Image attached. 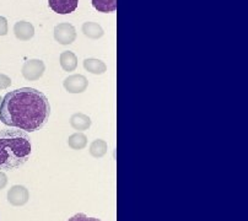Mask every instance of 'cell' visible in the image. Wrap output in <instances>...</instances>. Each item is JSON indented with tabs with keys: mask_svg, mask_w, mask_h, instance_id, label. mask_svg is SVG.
<instances>
[{
	"mask_svg": "<svg viewBox=\"0 0 248 221\" xmlns=\"http://www.w3.org/2000/svg\"><path fill=\"white\" fill-rule=\"evenodd\" d=\"M63 86L69 94H81L89 86V80L81 74H74L64 80Z\"/></svg>",
	"mask_w": 248,
	"mask_h": 221,
	"instance_id": "cell-5",
	"label": "cell"
},
{
	"mask_svg": "<svg viewBox=\"0 0 248 221\" xmlns=\"http://www.w3.org/2000/svg\"><path fill=\"white\" fill-rule=\"evenodd\" d=\"M70 126L75 130L84 132V130H87L91 126V119L90 117L84 113H75L70 117Z\"/></svg>",
	"mask_w": 248,
	"mask_h": 221,
	"instance_id": "cell-10",
	"label": "cell"
},
{
	"mask_svg": "<svg viewBox=\"0 0 248 221\" xmlns=\"http://www.w3.org/2000/svg\"><path fill=\"white\" fill-rule=\"evenodd\" d=\"M46 71V65L40 59H30L22 66V77L29 81H36Z\"/></svg>",
	"mask_w": 248,
	"mask_h": 221,
	"instance_id": "cell-4",
	"label": "cell"
},
{
	"mask_svg": "<svg viewBox=\"0 0 248 221\" xmlns=\"http://www.w3.org/2000/svg\"><path fill=\"white\" fill-rule=\"evenodd\" d=\"M59 62H61L62 69L69 71V73L74 71L78 68V57L73 52H69V50L62 53Z\"/></svg>",
	"mask_w": 248,
	"mask_h": 221,
	"instance_id": "cell-11",
	"label": "cell"
},
{
	"mask_svg": "<svg viewBox=\"0 0 248 221\" xmlns=\"http://www.w3.org/2000/svg\"><path fill=\"white\" fill-rule=\"evenodd\" d=\"M24 130L0 129V170L13 171L30 160L32 146Z\"/></svg>",
	"mask_w": 248,
	"mask_h": 221,
	"instance_id": "cell-2",
	"label": "cell"
},
{
	"mask_svg": "<svg viewBox=\"0 0 248 221\" xmlns=\"http://www.w3.org/2000/svg\"><path fill=\"white\" fill-rule=\"evenodd\" d=\"M50 117V103L42 91L22 87L0 97V121L26 133L37 132Z\"/></svg>",
	"mask_w": 248,
	"mask_h": 221,
	"instance_id": "cell-1",
	"label": "cell"
},
{
	"mask_svg": "<svg viewBox=\"0 0 248 221\" xmlns=\"http://www.w3.org/2000/svg\"><path fill=\"white\" fill-rule=\"evenodd\" d=\"M14 33L20 41H30L34 36V27L29 21H19L14 26Z\"/></svg>",
	"mask_w": 248,
	"mask_h": 221,
	"instance_id": "cell-8",
	"label": "cell"
},
{
	"mask_svg": "<svg viewBox=\"0 0 248 221\" xmlns=\"http://www.w3.org/2000/svg\"><path fill=\"white\" fill-rule=\"evenodd\" d=\"M11 86V79L4 74H0V90L8 89Z\"/></svg>",
	"mask_w": 248,
	"mask_h": 221,
	"instance_id": "cell-17",
	"label": "cell"
},
{
	"mask_svg": "<svg viewBox=\"0 0 248 221\" xmlns=\"http://www.w3.org/2000/svg\"><path fill=\"white\" fill-rule=\"evenodd\" d=\"M54 38L59 45H72L77 40V30L72 24L63 22L54 29Z\"/></svg>",
	"mask_w": 248,
	"mask_h": 221,
	"instance_id": "cell-3",
	"label": "cell"
},
{
	"mask_svg": "<svg viewBox=\"0 0 248 221\" xmlns=\"http://www.w3.org/2000/svg\"><path fill=\"white\" fill-rule=\"evenodd\" d=\"M68 142L73 150H81L87 145V137L81 132L74 133L69 137Z\"/></svg>",
	"mask_w": 248,
	"mask_h": 221,
	"instance_id": "cell-15",
	"label": "cell"
},
{
	"mask_svg": "<svg viewBox=\"0 0 248 221\" xmlns=\"http://www.w3.org/2000/svg\"><path fill=\"white\" fill-rule=\"evenodd\" d=\"M93 8L100 13H116L117 0H91Z\"/></svg>",
	"mask_w": 248,
	"mask_h": 221,
	"instance_id": "cell-13",
	"label": "cell"
},
{
	"mask_svg": "<svg viewBox=\"0 0 248 221\" xmlns=\"http://www.w3.org/2000/svg\"><path fill=\"white\" fill-rule=\"evenodd\" d=\"M82 33L89 37V38H91V40H98V38H101L105 34V31H103V29L100 25L90 21L85 22L82 25Z\"/></svg>",
	"mask_w": 248,
	"mask_h": 221,
	"instance_id": "cell-12",
	"label": "cell"
},
{
	"mask_svg": "<svg viewBox=\"0 0 248 221\" xmlns=\"http://www.w3.org/2000/svg\"><path fill=\"white\" fill-rule=\"evenodd\" d=\"M8 33V20L0 16V36H5Z\"/></svg>",
	"mask_w": 248,
	"mask_h": 221,
	"instance_id": "cell-18",
	"label": "cell"
},
{
	"mask_svg": "<svg viewBox=\"0 0 248 221\" xmlns=\"http://www.w3.org/2000/svg\"><path fill=\"white\" fill-rule=\"evenodd\" d=\"M8 184V177L4 172L0 171V189H4Z\"/></svg>",
	"mask_w": 248,
	"mask_h": 221,
	"instance_id": "cell-19",
	"label": "cell"
},
{
	"mask_svg": "<svg viewBox=\"0 0 248 221\" xmlns=\"http://www.w3.org/2000/svg\"><path fill=\"white\" fill-rule=\"evenodd\" d=\"M48 4L54 13L66 15L77 10L79 0H48Z\"/></svg>",
	"mask_w": 248,
	"mask_h": 221,
	"instance_id": "cell-7",
	"label": "cell"
},
{
	"mask_svg": "<svg viewBox=\"0 0 248 221\" xmlns=\"http://www.w3.org/2000/svg\"><path fill=\"white\" fill-rule=\"evenodd\" d=\"M8 202L14 206H22L25 205L30 199L29 189L24 186H13L8 190Z\"/></svg>",
	"mask_w": 248,
	"mask_h": 221,
	"instance_id": "cell-6",
	"label": "cell"
},
{
	"mask_svg": "<svg viewBox=\"0 0 248 221\" xmlns=\"http://www.w3.org/2000/svg\"><path fill=\"white\" fill-rule=\"evenodd\" d=\"M84 68L86 71H89L91 74H95V75H102V74H105L107 71V65L102 61L95 58L85 59Z\"/></svg>",
	"mask_w": 248,
	"mask_h": 221,
	"instance_id": "cell-9",
	"label": "cell"
},
{
	"mask_svg": "<svg viewBox=\"0 0 248 221\" xmlns=\"http://www.w3.org/2000/svg\"><path fill=\"white\" fill-rule=\"evenodd\" d=\"M68 221H101L100 219H96V218H90V216L85 215V214L79 213V214H75L74 216L69 219Z\"/></svg>",
	"mask_w": 248,
	"mask_h": 221,
	"instance_id": "cell-16",
	"label": "cell"
},
{
	"mask_svg": "<svg viewBox=\"0 0 248 221\" xmlns=\"http://www.w3.org/2000/svg\"><path fill=\"white\" fill-rule=\"evenodd\" d=\"M107 150H108V145L102 139L93 140L90 145L91 156H93L96 158H100L102 156H105L107 154Z\"/></svg>",
	"mask_w": 248,
	"mask_h": 221,
	"instance_id": "cell-14",
	"label": "cell"
}]
</instances>
